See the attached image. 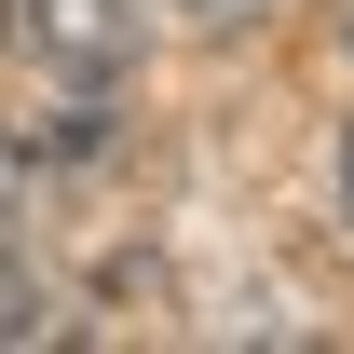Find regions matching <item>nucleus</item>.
<instances>
[{
    "label": "nucleus",
    "mask_w": 354,
    "mask_h": 354,
    "mask_svg": "<svg viewBox=\"0 0 354 354\" xmlns=\"http://www.w3.org/2000/svg\"><path fill=\"white\" fill-rule=\"evenodd\" d=\"M14 28H28V55H41L55 82H82V95H109V68H123V0H14Z\"/></svg>",
    "instance_id": "obj_1"
},
{
    "label": "nucleus",
    "mask_w": 354,
    "mask_h": 354,
    "mask_svg": "<svg viewBox=\"0 0 354 354\" xmlns=\"http://www.w3.org/2000/svg\"><path fill=\"white\" fill-rule=\"evenodd\" d=\"M0 218H14V150H0Z\"/></svg>",
    "instance_id": "obj_2"
},
{
    "label": "nucleus",
    "mask_w": 354,
    "mask_h": 354,
    "mask_svg": "<svg viewBox=\"0 0 354 354\" xmlns=\"http://www.w3.org/2000/svg\"><path fill=\"white\" fill-rule=\"evenodd\" d=\"M341 205H354V136H341Z\"/></svg>",
    "instance_id": "obj_3"
},
{
    "label": "nucleus",
    "mask_w": 354,
    "mask_h": 354,
    "mask_svg": "<svg viewBox=\"0 0 354 354\" xmlns=\"http://www.w3.org/2000/svg\"><path fill=\"white\" fill-rule=\"evenodd\" d=\"M0 14H14V0H0Z\"/></svg>",
    "instance_id": "obj_4"
}]
</instances>
